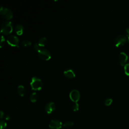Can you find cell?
I'll return each mask as SVG.
<instances>
[{
    "mask_svg": "<svg viewBox=\"0 0 129 129\" xmlns=\"http://www.w3.org/2000/svg\"><path fill=\"white\" fill-rule=\"evenodd\" d=\"M13 29V23L10 21H5L3 22L1 25V32L4 35L10 34Z\"/></svg>",
    "mask_w": 129,
    "mask_h": 129,
    "instance_id": "obj_1",
    "label": "cell"
},
{
    "mask_svg": "<svg viewBox=\"0 0 129 129\" xmlns=\"http://www.w3.org/2000/svg\"><path fill=\"white\" fill-rule=\"evenodd\" d=\"M30 86L32 90H39L42 87V82L40 78L36 76H33L30 81Z\"/></svg>",
    "mask_w": 129,
    "mask_h": 129,
    "instance_id": "obj_2",
    "label": "cell"
},
{
    "mask_svg": "<svg viewBox=\"0 0 129 129\" xmlns=\"http://www.w3.org/2000/svg\"><path fill=\"white\" fill-rule=\"evenodd\" d=\"M0 13L5 19L8 20L11 19L13 16L12 10L9 8L3 6H1L0 8Z\"/></svg>",
    "mask_w": 129,
    "mask_h": 129,
    "instance_id": "obj_3",
    "label": "cell"
},
{
    "mask_svg": "<svg viewBox=\"0 0 129 129\" xmlns=\"http://www.w3.org/2000/svg\"><path fill=\"white\" fill-rule=\"evenodd\" d=\"M37 52L39 57L42 60H47L51 58V54L49 51L44 47H41Z\"/></svg>",
    "mask_w": 129,
    "mask_h": 129,
    "instance_id": "obj_4",
    "label": "cell"
},
{
    "mask_svg": "<svg viewBox=\"0 0 129 129\" xmlns=\"http://www.w3.org/2000/svg\"><path fill=\"white\" fill-rule=\"evenodd\" d=\"M7 42L12 46L19 47V40L17 36L15 35H10L7 38Z\"/></svg>",
    "mask_w": 129,
    "mask_h": 129,
    "instance_id": "obj_5",
    "label": "cell"
},
{
    "mask_svg": "<svg viewBox=\"0 0 129 129\" xmlns=\"http://www.w3.org/2000/svg\"><path fill=\"white\" fill-rule=\"evenodd\" d=\"M127 40L126 37L123 34L118 35L114 40V44L117 47H120L123 45Z\"/></svg>",
    "mask_w": 129,
    "mask_h": 129,
    "instance_id": "obj_6",
    "label": "cell"
},
{
    "mask_svg": "<svg viewBox=\"0 0 129 129\" xmlns=\"http://www.w3.org/2000/svg\"><path fill=\"white\" fill-rule=\"evenodd\" d=\"M48 126L51 129H61L62 127V124L58 119H54L50 121Z\"/></svg>",
    "mask_w": 129,
    "mask_h": 129,
    "instance_id": "obj_7",
    "label": "cell"
},
{
    "mask_svg": "<svg viewBox=\"0 0 129 129\" xmlns=\"http://www.w3.org/2000/svg\"><path fill=\"white\" fill-rule=\"evenodd\" d=\"M70 99L74 102H77L80 97V93L77 89H73L71 91L70 94Z\"/></svg>",
    "mask_w": 129,
    "mask_h": 129,
    "instance_id": "obj_8",
    "label": "cell"
},
{
    "mask_svg": "<svg viewBox=\"0 0 129 129\" xmlns=\"http://www.w3.org/2000/svg\"><path fill=\"white\" fill-rule=\"evenodd\" d=\"M55 109V105L52 101L48 102L45 106V110L48 114L51 113Z\"/></svg>",
    "mask_w": 129,
    "mask_h": 129,
    "instance_id": "obj_9",
    "label": "cell"
},
{
    "mask_svg": "<svg viewBox=\"0 0 129 129\" xmlns=\"http://www.w3.org/2000/svg\"><path fill=\"white\" fill-rule=\"evenodd\" d=\"M128 59L127 55L124 52H120L119 55V63L122 66H124L126 63Z\"/></svg>",
    "mask_w": 129,
    "mask_h": 129,
    "instance_id": "obj_10",
    "label": "cell"
},
{
    "mask_svg": "<svg viewBox=\"0 0 129 129\" xmlns=\"http://www.w3.org/2000/svg\"><path fill=\"white\" fill-rule=\"evenodd\" d=\"M63 74L66 77L69 79H72L74 78L76 75L74 71L71 68L66 69L63 72Z\"/></svg>",
    "mask_w": 129,
    "mask_h": 129,
    "instance_id": "obj_11",
    "label": "cell"
},
{
    "mask_svg": "<svg viewBox=\"0 0 129 129\" xmlns=\"http://www.w3.org/2000/svg\"><path fill=\"white\" fill-rule=\"evenodd\" d=\"M15 32L19 35H21L23 33L24 31V26L21 24H18L14 27Z\"/></svg>",
    "mask_w": 129,
    "mask_h": 129,
    "instance_id": "obj_12",
    "label": "cell"
},
{
    "mask_svg": "<svg viewBox=\"0 0 129 129\" xmlns=\"http://www.w3.org/2000/svg\"><path fill=\"white\" fill-rule=\"evenodd\" d=\"M25 88L23 85H18L17 87V92L20 95L22 96H23L25 93Z\"/></svg>",
    "mask_w": 129,
    "mask_h": 129,
    "instance_id": "obj_13",
    "label": "cell"
},
{
    "mask_svg": "<svg viewBox=\"0 0 129 129\" xmlns=\"http://www.w3.org/2000/svg\"><path fill=\"white\" fill-rule=\"evenodd\" d=\"M47 42V40L45 37H41L39 39L37 43L41 47H43V46H44L46 44Z\"/></svg>",
    "mask_w": 129,
    "mask_h": 129,
    "instance_id": "obj_14",
    "label": "cell"
},
{
    "mask_svg": "<svg viewBox=\"0 0 129 129\" xmlns=\"http://www.w3.org/2000/svg\"><path fill=\"white\" fill-rule=\"evenodd\" d=\"M37 98H38V96H37V94L36 92H34L33 93H32L30 96H29V98H30V101L32 102H35L37 101Z\"/></svg>",
    "mask_w": 129,
    "mask_h": 129,
    "instance_id": "obj_15",
    "label": "cell"
},
{
    "mask_svg": "<svg viewBox=\"0 0 129 129\" xmlns=\"http://www.w3.org/2000/svg\"><path fill=\"white\" fill-rule=\"evenodd\" d=\"M73 124H74V123L72 121H66V122H64L62 124V127H63V128H71V127H72Z\"/></svg>",
    "mask_w": 129,
    "mask_h": 129,
    "instance_id": "obj_16",
    "label": "cell"
},
{
    "mask_svg": "<svg viewBox=\"0 0 129 129\" xmlns=\"http://www.w3.org/2000/svg\"><path fill=\"white\" fill-rule=\"evenodd\" d=\"M21 44L24 47H28L31 46V42L29 40H23L21 41Z\"/></svg>",
    "mask_w": 129,
    "mask_h": 129,
    "instance_id": "obj_17",
    "label": "cell"
},
{
    "mask_svg": "<svg viewBox=\"0 0 129 129\" xmlns=\"http://www.w3.org/2000/svg\"><path fill=\"white\" fill-rule=\"evenodd\" d=\"M123 67L125 74L129 76V63H126Z\"/></svg>",
    "mask_w": 129,
    "mask_h": 129,
    "instance_id": "obj_18",
    "label": "cell"
},
{
    "mask_svg": "<svg viewBox=\"0 0 129 129\" xmlns=\"http://www.w3.org/2000/svg\"><path fill=\"white\" fill-rule=\"evenodd\" d=\"M112 102V99L110 98H106L104 101V104L106 106L110 105Z\"/></svg>",
    "mask_w": 129,
    "mask_h": 129,
    "instance_id": "obj_19",
    "label": "cell"
},
{
    "mask_svg": "<svg viewBox=\"0 0 129 129\" xmlns=\"http://www.w3.org/2000/svg\"><path fill=\"white\" fill-rule=\"evenodd\" d=\"M72 108L73 110L74 111H77L79 109V104L78 103V102H74V104H73L72 106Z\"/></svg>",
    "mask_w": 129,
    "mask_h": 129,
    "instance_id": "obj_20",
    "label": "cell"
},
{
    "mask_svg": "<svg viewBox=\"0 0 129 129\" xmlns=\"http://www.w3.org/2000/svg\"><path fill=\"white\" fill-rule=\"evenodd\" d=\"M1 124V129H5L7 126V123L5 120H2L0 121Z\"/></svg>",
    "mask_w": 129,
    "mask_h": 129,
    "instance_id": "obj_21",
    "label": "cell"
},
{
    "mask_svg": "<svg viewBox=\"0 0 129 129\" xmlns=\"http://www.w3.org/2000/svg\"><path fill=\"white\" fill-rule=\"evenodd\" d=\"M33 47H34V49L36 51H38L42 47H41V46L38 44V43H35L34 44Z\"/></svg>",
    "mask_w": 129,
    "mask_h": 129,
    "instance_id": "obj_22",
    "label": "cell"
},
{
    "mask_svg": "<svg viewBox=\"0 0 129 129\" xmlns=\"http://www.w3.org/2000/svg\"><path fill=\"white\" fill-rule=\"evenodd\" d=\"M5 38L2 35L1 36V44H0L1 47H2L5 45Z\"/></svg>",
    "mask_w": 129,
    "mask_h": 129,
    "instance_id": "obj_23",
    "label": "cell"
},
{
    "mask_svg": "<svg viewBox=\"0 0 129 129\" xmlns=\"http://www.w3.org/2000/svg\"><path fill=\"white\" fill-rule=\"evenodd\" d=\"M125 34H126V35L127 36H129V27H127L126 29H125Z\"/></svg>",
    "mask_w": 129,
    "mask_h": 129,
    "instance_id": "obj_24",
    "label": "cell"
},
{
    "mask_svg": "<svg viewBox=\"0 0 129 129\" xmlns=\"http://www.w3.org/2000/svg\"><path fill=\"white\" fill-rule=\"evenodd\" d=\"M0 113H1V115H0L1 118H2L4 116V112L2 110H1V111H0Z\"/></svg>",
    "mask_w": 129,
    "mask_h": 129,
    "instance_id": "obj_25",
    "label": "cell"
},
{
    "mask_svg": "<svg viewBox=\"0 0 129 129\" xmlns=\"http://www.w3.org/2000/svg\"><path fill=\"white\" fill-rule=\"evenodd\" d=\"M10 118H11V116H10V115L9 114H7L6 115V116H5V119L6 120H9L10 119Z\"/></svg>",
    "mask_w": 129,
    "mask_h": 129,
    "instance_id": "obj_26",
    "label": "cell"
},
{
    "mask_svg": "<svg viewBox=\"0 0 129 129\" xmlns=\"http://www.w3.org/2000/svg\"><path fill=\"white\" fill-rule=\"evenodd\" d=\"M127 41H128V42H129V36L127 37Z\"/></svg>",
    "mask_w": 129,
    "mask_h": 129,
    "instance_id": "obj_27",
    "label": "cell"
},
{
    "mask_svg": "<svg viewBox=\"0 0 129 129\" xmlns=\"http://www.w3.org/2000/svg\"><path fill=\"white\" fill-rule=\"evenodd\" d=\"M128 58H129V56H128Z\"/></svg>",
    "mask_w": 129,
    "mask_h": 129,
    "instance_id": "obj_28",
    "label": "cell"
}]
</instances>
